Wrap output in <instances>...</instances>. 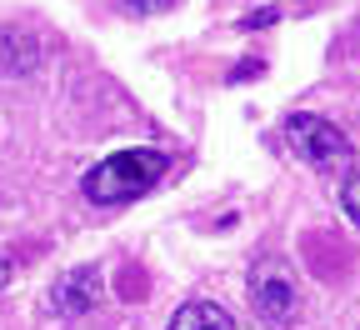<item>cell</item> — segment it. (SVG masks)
<instances>
[{"instance_id":"6","label":"cell","mask_w":360,"mask_h":330,"mask_svg":"<svg viewBox=\"0 0 360 330\" xmlns=\"http://www.w3.org/2000/svg\"><path fill=\"white\" fill-rule=\"evenodd\" d=\"M340 210L360 225V175H345V185H340Z\"/></svg>"},{"instance_id":"8","label":"cell","mask_w":360,"mask_h":330,"mask_svg":"<svg viewBox=\"0 0 360 330\" xmlns=\"http://www.w3.org/2000/svg\"><path fill=\"white\" fill-rule=\"evenodd\" d=\"M125 11H135V15H155V11H170L175 0H120Z\"/></svg>"},{"instance_id":"9","label":"cell","mask_w":360,"mask_h":330,"mask_svg":"<svg viewBox=\"0 0 360 330\" xmlns=\"http://www.w3.org/2000/svg\"><path fill=\"white\" fill-rule=\"evenodd\" d=\"M6 280H11V265H6V260H0V286H6Z\"/></svg>"},{"instance_id":"1","label":"cell","mask_w":360,"mask_h":330,"mask_svg":"<svg viewBox=\"0 0 360 330\" xmlns=\"http://www.w3.org/2000/svg\"><path fill=\"white\" fill-rule=\"evenodd\" d=\"M165 165H170V160H165L160 151H150V146H141V151H115V156H105L101 165L85 170L80 196H85L90 205H125V201H135V196L155 191L160 175H165Z\"/></svg>"},{"instance_id":"7","label":"cell","mask_w":360,"mask_h":330,"mask_svg":"<svg viewBox=\"0 0 360 330\" xmlns=\"http://www.w3.org/2000/svg\"><path fill=\"white\" fill-rule=\"evenodd\" d=\"M276 20H281V6H260V11H250L240 20V30H265V25H276Z\"/></svg>"},{"instance_id":"3","label":"cell","mask_w":360,"mask_h":330,"mask_svg":"<svg viewBox=\"0 0 360 330\" xmlns=\"http://www.w3.org/2000/svg\"><path fill=\"white\" fill-rule=\"evenodd\" d=\"M250 305H255V315H260L265 330H290V325H295L300 291H295L290 270H285L276 255H260V260L250 265Z\"/></svg>"},{"instance_id":"5","label":"cell","mask_w":360,"mask_h":330,"mask_svg":"<svg viewBox=\"0 0 360 330\" xmlns=\"http://www.w3.org/2000/svg\"><path fill=\"white\" fill-rule=\"evenodd\" d=\"M165 330H236V315L225 305H215V300H186L170 315Z\"/></svg>"},{"instance_id":"2","label":"cell","mask_w":360,"mask_h":330,"mask_svg":"<svg viewBox=\"0 0 360 330\" xmlns=\"http://www.w3.org/2000/svg\"><path fill=\"white\" fill-rule=\"evenodd\" d=\"M285 146L315 170H345L355 160V146L340 135V125H330L326 115H310V110L285 120Z\"/></svg>"},{"instance_id":"4","label":"cell","mask_w":360,"mask_h":330,"mask_svg":"<svg viewBox=\"0 0 360 330\" xmlns=\"http://www.w3.org/2000/svg\"><path fill=\"white\" fill-rule=\"evenodd\" d=\"M96 300H101V275L90 270V265L65 270V275L56 280V286H51V310H56L60 320L90 315V310H96Z\"/></svg>"}]
</instances>
